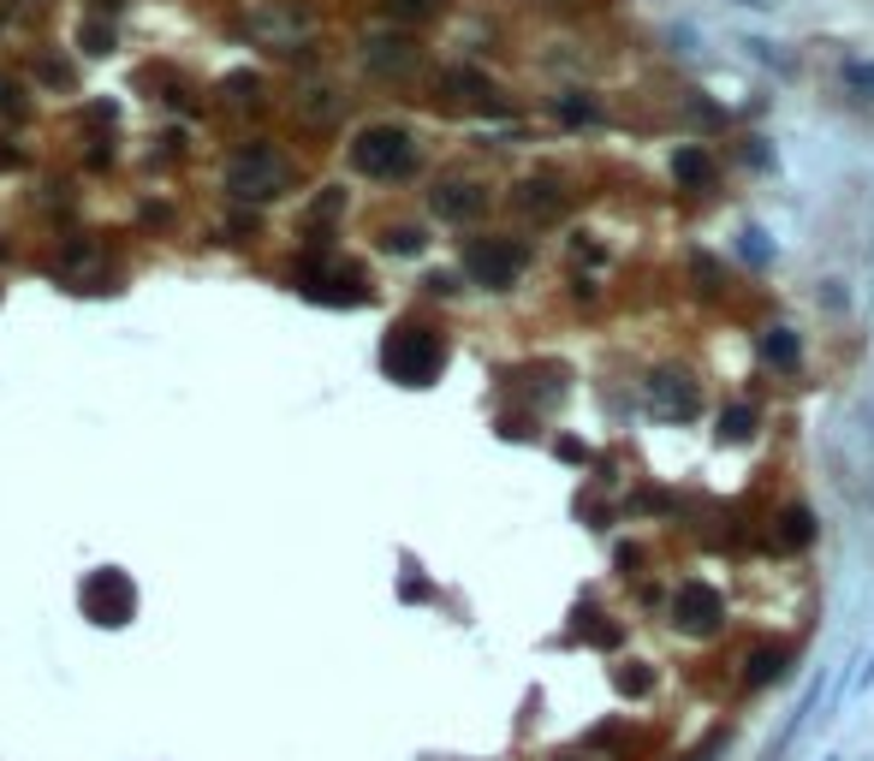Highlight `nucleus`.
<instances>
[{
  "label": "nucleus",
  "mask_w": 874,
  "mask_h": 761,
  "mask_svg": "<svg viewBox=\"0 0 874 761\" xmlns=\"http://www.w3.org/2000/svg\"><path fill=\"white\" fill-rule=\"evenodd\" d=\"M387 250H392V257H416V250H423V233H416V226H392Z\"/></svg>",
  "instance_id": "21"
},
{
  "label": "nucleus",
  "mask_w": 874,
  "mask_h": 761,
  "mask_svg": "<svg viewBox=\"0 0 874 761\" xmlns=\"http://www.w3.org/2000/svg\"><path fill=\"white\" fill-rule=\"evenodd\" d=\"M524 269H529V245H517V238H476L464 250V274L488 291H505Z\"/></svg>",
  "instance_id": "5"
},
{
  "label": "nucleus",
  "mask_w": 874,
  "mask_h": 761,
  "mask_svg": "<svg viewBox=\"0 0 874 761\" xmlns=\"http://www.w3.org/2000/svg\"><path fill=\"white\" fill-rule=\"evenodd\" d=\"M744 257H750L756 269H762V262H767V238L756 233V226H750V233H744Z\"/></svg>",
  "instance_id": "25"
},
{
  "label": "nucleus",
  "mask_w": 874,
  "mask_h": 761,
  "mask_svg": "<svg viewBox=\"0 0 874 761\" xmlns=\"http://www.w3.org/2000/svg\"><path fill=\"white\" fill-rule=\"evenodd\" d=\"M351 167L370 173V179H404L416 167V144L404 125H370V132L351 137Z\"/></svg>",
  "instance_id": "3"
},
{
  "label": "nucleus",
  "mask_w": 874,
  "mask_h": 761,
  "mask_svg": "<svg viewBox=\"0 0 874 761\" xmlns=\"http://www.w3.org/2000/svg\"><path fill=\"white\" fill-rule=\"evenodd\" d=\"M370 66L375 72H411L416 66V48L411 42H375L370 48Z\"/></svg>",
  "instance_id": "18"
},
{
  "label": "nucleus",
  "mask_w": 874,
  "mask_h": 761,
  "mask_svg": "<svg viewBox=\"0 0 874 761\" xmlns=\"http://www.w3.org/2000/svg\"><path fill=\"white\" fill-rule=\"evenodd\" d=\"M517 209H524V214H541V221H548V214L565 209V190L553 185V179H524V185H517Z\"/></svg>",
  "instance_id": "10"
},
{
  "label": "nucleus",
  "mask_w": 874,
  "mask_h": 761,
  "mask_svg": "<svg viewBox=\"0 0 874 761\" xmlns=\"http://www.w3.org/2000/svg\"><path fill=\"white\" fill-rule=\"evenodd\" d=\"M744 7H774V0H744Z\"/></svg>",
  "instance_id": "29"
},
{
  "label": "nucleus",
  "mask_w": 874,
  "mask_h": 761,
  "mask_svg": "<svg viewBox=\"0 0 874 761\" xmlns=\"http://www.w3.org/2000/svg\"><path fill=\"white\" fill-rule=\"evenodd\" d=\"M619 690H625V696H649V690H654V672L642 666V661L619 666Z\"/></svg>",
  "instance_id": "19"
},
{
  "label": "nucleus",
  "mask_w": 874,
  "mask_h": 761,
  "mask_svg": "<svg viewBox=\"0 0 874 761\" xmlns=\"http://www.w3.org/2000/svg\"><path fill=\"white\" fill-rule=\"evenodd\" d=\"M78 601H84V619H96L101 631H120V625H132V619H137V589H132V577L113 571V565H101V571L84 577Z\"/></svg>",
  "instance_id": "4"
},
{
  "label": "nucleus",
  "mask_w": 874,
  "mask_h": 761,
  "mask_svg": "<svg viewBox=\"0 0 874 761\" xmlns=\"http://www.w3.org/2000/svg\"><path fill=\"white\" fill-rule=\"evenodd\" d=\"M303 291L322 303H363V274L358 269H303Z\"/></svg>",
  "instance_id": "8"
},
{
  "label": "nucleus",
  "mask_w": 874,
  "mask_h": 761,
  "mask_svg": "<svg viewBox=\"0 0 874 761\" xmlns=\"http://www.w3.org/2000/svg\"><path fill=\"white\" fill-rule=\"evenodd\" d=\"M720 619H726V595L714 589V583L690 577L673 589V625L684 631V637H714Z\"/></svg>",
  "instance_id": "6"
},
{
  "label": "nucleus",
  "mask_w": 874,
  "mask_h": 761,
  "mask_svg": "<svg viewBox=\"0 0 874 761\" xmlns=\"http://www.w3.org/2000/svg\"><path fill=\"white\" fill-rule=\"evenodd\" d=\"M720 440H726V447H744V440L756 435V404H726V411H720V428H714Z\"/></svg>",
  "instance_id": "15"
},
{
  "label": "nucleus",
  "mask_w": 874,
  "mask_h": 761,
  "mask_svg": "<svg viewBox=\"0 0 874 761\" xmlns=\"http://www.w3.org/2000/svg\"><path fill=\"white\" fill-rule=\"evenodd\" d=\"M440 90H447L452 101H471V108H500V101H494V84L476 78V72H447Z\"/></svg>",
  "instance_id": "12"
},
{
  "label": "nucleus",
  "mask_w": 874,
  "mask_h": 761,
  "mask_svg": "<svg viewBox=\"0 0 874 761\" xmlns=\"http://www.w3.org/2000/svg\"><path fill=\"white\" fill-rule=\"evenodd\" d=\"M399 595H404V601H423V595H428V583H423V577H404V589H399Z\"/></svg>",
  "instance_id": "27"
},
{
  "label": "nucleus",
  "mask_w": 874,
  "mask_h": 761,
  "mask_svg": "<svg viewBox=\"0 0 874 761\" xmlns=\"http://www.w3.org/2000/svg\"><path fill=\"white\" fill-rule=\"evenodd\" d=\"M577 637H589L595 649H619V643H625V631L613 625V619L607 613H595V607H583L577 613Z\"/></svg>",
  "instance_id": "16"
},
{
  "label": "nucleus",
  "mask_w": 874,
  "mask_h": 761,
  "mask_svg": "<svg viewBox=\"0 0 874 761\" xmlns=\"http://www.w3.org/2000/svg\"><path fill=\"white\" fill-rule=\"evenodd\" d=\"M226 190H233L238 202H274L291 190V161L274 144H245L226 161Z\"/></svg>",
  "instance_id": "2"
},
{
  "label": "nucleus",
  "mask_w": 874,
  "mask_h": 761,
  "mask_svg": "<svg viewBox=\"0 0 874 761\" xmlns=\"http://www.w3.org/2000/svg\"><path fill=\"white\" fill-rule=\"evenodd\" d=\"M779 541H785V548H809V541H815V517H809V506H785Z\"/></svg>",
  "instance_id": "17"
},
{
  "label": "nucleus",
  "mask_w": 874,
  "mask_h": 761,
  "mask_svg": "<svg viewBox=\"0 0 874 761\" xmlns=\"http://www.w3.org/2000/svg\"><path fill=\"white\" fill-rule=\"evenodd\" d=\"M560 459H565V464H589V447H577V440H560Z\"/></svg>",
  "instance_id": "26"
},
{
  "label": "nucleus",
  "mask_w": 874,
  "mask_h": 761,
  "mask_svg": "<svg viewBox=\"0 0 874 761\" xmlns=\"http://www.w3.org/2000/svg\"><path fill=\"white\" fill-rule=\"evenodd\" d=\"M845 84H851V90H869V96H874V66H869V60H851V66H845Z\"/></svg>",
  "instance_id": "23"
},
{
  "label": "nucleus",
  "mask_w": 874,
  "mask_h": 761,
  "mask_svg": "<svg viewBox=\"0 0 874 761\" xmlns=\"http://www.w3.org/2000/svg\"><path fill=\"white\" fill-rule=\"evenodd\" d=\"M560 120H565V125H595L601 113H595L589 96H560Z\"/></svg>",
  "instance_id": "20"
},
{
  "label": "nucleus",
  "mask_w": 874,
  "mask_h": 761,
  "mask_svg": "<svg viewBox=\"0 0 874 761\" xmlns=\"http://www.w3.org/2000/svg\"><path fill=\"white\" fill-rule=\"evenodd\" d=\"M649 404H654V416H661V423H690L696 416V380L684 375V370H661L649 380Z\"/></svg>",
  "instance_id": "7"
},
{
  "label": "nucleus",
  "mask_w": 874,
  "mask_h": 761,
  "mask_svg": "<svg viewBox=\"0 0 874 761\" xmlns=\"http://www.w3.org/2000/svg\"><path fill=\"white\" fill-rule=\"evenodd\" d=\"M690 269H696V286H702L708 298H714V291H720V269H714V262H708V257H696Z\"/></svg>",
  "instance_id": "24"
},
{
  "label": "nucleus",
  "mask_w": 874,
  "mask_h": 761,
  "mask_svg": "<svg viewBox=\"0 0 874 761\" xmlns=\"http://www.w3.org/2000/svg\"><path fill=\"white\" fill-rule=\"evenodd\" d=\"M785 666H791V654L785 649H756L750 661H744V690H762V684H779Z\"/></svg>",
  "instance_id": "11"
},
{
  "label": "nucleus",
  "mask_w": 874,
  "mask_h": 761,
  "mask_svg": "<svg viewBox=\"0 0 874 761\" xmlns=\"http://www.w3.org/2000/svg\"><path fill=\"white\" fill-rule=\"evenodd\" d=\"M714 750H720V738H708V744H702V750H696L690 761H714Z\"/></svg>",
  "instance_id": "28"
},
{
  "label": "nucleus",
  "mask_w": 874,
  "mask_h": 761,
  "mask_svg": "<svg viewBox=\"0 0 874 761\" xmlns=\"http://www.w3.org/2000/svg\"><path fill=\"white\" fill-rule=\"evenodd\" d=\"M762 358L774 363V370H785V375L803 363V351H797V334H791V327H767V334H762Z\"/></svg>",
  "instance_id": "14"
},
{
  "label": "nucleus",
  "mask_w": 874,
  "mask_h": 761,
  "mask_svg": "<svg viewBox=\"0 0 874 761\" xmlns=\"http://www.w3.org/2000/svg\"><path fill=\"white\" fill-rule=\"evenodd\" d=\"M382 370H387V380H399V387H428V380L447 370V339L423 322H399L382 339Z\"/></svg>",
  "instance_id": "1"
},
{
  "label": "nucleus",
  "mask_w": 874,
  "mask_h": 761,
  "mask_svg": "<svg viewBox=\"0 0 874 761\" xmlns=\"http://www.w3.org/2000/svg\"><path fill=\"white\" fill-rule=\"evenodd\" d=\"M483 202H488V190L471 185V179H447L435 190V214H440V221H471V214H483Z\"/></svg>",
  "instance_id": "9"
},
{
  "label": "nucleus",
  "mask_w": 874,
  "mask_h": 761,
  "mask_svg": "<svg viewBox=\"0 0 874 761\" xmlns=\"http://www.w3.org/2000/svg\"><path fill=\"white\" fill-rule=\"evenodd\" d=\"M392 18H428V12H440V0H387Z\"/></svg>",
  "instance_id": "22"
},
{
  "label": "nucleus",
  "mask_w": 874,
  "mask_h": 761,
  "mask_svg": "<svg viewBox=\"0 0 874 761\" xmlns=\"http://www.w3.org/2000/svg\"><path fill=\"white\" fill-rule=\"evenodd\" d=\"M673 179H678L684 190H708V185H714V161H708L702 149L684 144L678 155H673Z\"/></svg>",
  "instance_id": "13"
}]
</instances>
